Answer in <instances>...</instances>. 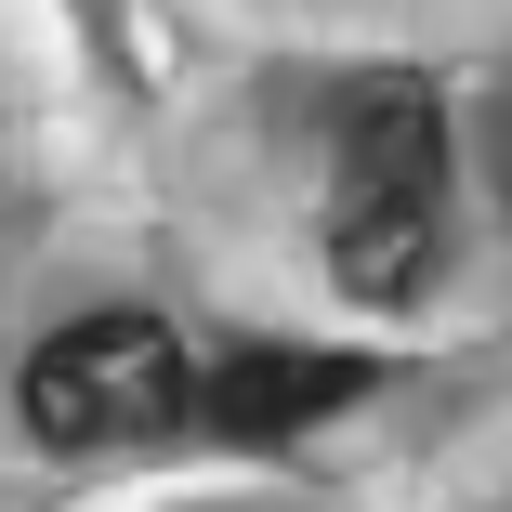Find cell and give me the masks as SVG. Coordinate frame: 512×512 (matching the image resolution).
Here are the masks:
<instances>
[{
	"mask_svg": "<svg viewBox=\"0 0 512 512\" xmlns=\"http://www.w3.org/2000/svg\"><path fill=\"white\" fill-rule=\"evenodd\" d=\"M447 250V119L407 66H368L329 119V276L355 302H407Z\"/></svg>",
	"mask_w": 512,
	"mask_h": 512,
	"instance_id": "cell-1",
	"label": "cell"
},
{
	"mask_svg": "<svg viewBox=\"0 0 512 512\" xmlns=\"http://www.w3.org/2000/svg\"><path fill=\"white\" fill-rule=\"evenodd\" d=\"M197 407V368L158 316H79L27 355V434L40 447H145Z\"/></svg>",
	"mask_w": 512,
	"mask_h": 512,
	"instance_id": "cell-2",
	"label": "cell"
},
{
	"mask_svg": "<svg viewBox=\"0 0 512 512\" xmlns=\"http://www.w3.org/2000/svg\"><path fill=\"white\" fill-rule=\"evenodd\" d=\"M368 394V368L355 355H302V342H276V355H237V368H211L197 381V407L237 434V447H276V434H316V421H342V407Z\"/></svg>",
	"mask_w": 512,
	"mask_h": 512,
	"instance_id": "cell-3",
	"label": "cell"
}]
</instances>
